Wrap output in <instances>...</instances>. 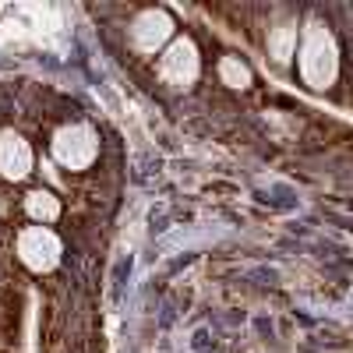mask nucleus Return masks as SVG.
<instances>
[{"instance_id":"nucleus-1","label":"nucleus","mask_w":353,"mask_h":353,"mask_svg":"<svg viewBox=\"0 0 353 353\" xmlns=\"http://www.w3.org/2000/svg\"><path fill=\"white\" fill-rule=\"evenodd\" d=\"M339 74V50L332 32L321 21H307L301 46V78L311 88H329Z\"/></svg>"},{"instance_id":"nucleus-2","label":"nucleus","mask_w":353,"mask_h":353,"mask_svg":"<svg viewBox=\"0 0 353 353\" xmlns=\"http://www.w3.org/2000/svg\"><path fill=\"white\" fill-rule=\"evenodd\" d=\"M99 152V138L88 124H64L61 131L53 134V159L61 163L64 170H85L92 166Z\"/></svg>"},{"instance_id":"nucleus-3","label":"nucleus","mask_w":353,"mask_h":353,"mask_svg":"<svg viewBox=\"0 0 353 353\" xmlns=\"http://www.w3.org/2000/svg\"><path fill=\"white\" fill-rule=\"evenodd\" d=\"M18 258L32 272H50V269H57V261H61V241H57V233L46 230V226H28L18 237Z\"/></svg>"},{"instance_id":"nucleus-4","label":"nucleus","mask_w":353,"mask_h":353,"mask_svg":"<svg viewBox=\"0 0 353 353\" xmlns=\"http://www.w3.org/2000/svg\"><path fill=\"white\" fill-rule=\"evenodd\" d=\"M198 71H201L198 46H194L188 36L173 39V43L166 46V53H163V61H159V74H163L170 85H176V88H188V85L198 78Z\"/></svg>"},{"instance_id":"nucleus-5","label":"nucleus","mask_w":353,"mask_h":353,"mask_svg":"<svg viewBox=\"0 0 353 353\" xmlns=\"http://www.w3.org/2000/svg\"><path fill=\"white\" fill-rule=\"evenodd\" d=\"M173 36V18L159 8H149L141 11L134 21H131V43L134 50L141 53H156L159 46H166V39Z\"/></svg>"},{"instance_id":"nucleus-6","label":"nucleus","mask_w":353,"mask_h":353,"mask_svg":"<svg viewBox=\"0 0 353 353\" xmlns=\"http://www.w3.org/2000/svg\"><path fill=\"white\" fill-rule=\"evenodd\" d=\"M32 170V149H28V141L14 131H4L0 134V173L11 176V181H21L28 176Z\"/></svg>"},{"instance_id":"nucleus-7","label":"nucleus","mask_w":353,"mask_h":353,"mask_svg":"<svg viewBox=\"0 0 353 353\" xmlns=\"http://www.w3.org/2000/svg\"><path fill=\"white\" fill-rule=\"evenodd\" d=\"M293 46H297V21H279L276 28H269V57L276 64H286Z\"/></svg>"},{"instance_id":"nucleus-8","label":"nucleus","mask_w":353,"mask_h":353,"mask_svg":"<svg viewBox=\"0 0 353 353\" xmlns=\"http://www.w3.org/2000/svg\"><path fill=\"white\" fill-rule=\"evenodd\" d=\"M25 212L32 216L39 226H46V223H53L57 216H61V201H57L50 191H32L25 198Z\"/></svg>"},{"instance_id":"nucleus-9","label":"nucleus","mask_w":353,"mask_h":353,"mask_svg":"<svg viewBox=\"0 0 353 353\" xmlns=\"http://www.w3.org/2000/svg\"><path fill=\"white\" fill-rule=\"evenodd\" d=\"M219 78L230 88H248L251 85V68L241 61V57H223L219 61Z\"/></svg>"}]
</instances>
